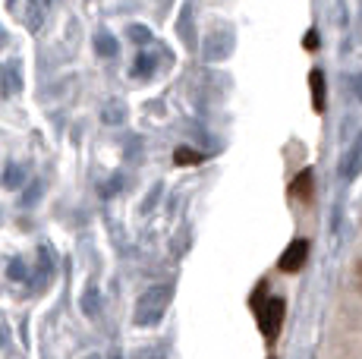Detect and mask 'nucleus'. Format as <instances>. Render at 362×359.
<instances>
[{
	"mask_svg": "<svg viewBox=\"0 0 362 359\" xmlns=\"http://www.w3.org/2000/svg\"><path fill=\"white\" fill-rule=\"evenodd\" d=\"M284 312H287V302H284L281 296H268V300H264V306L255 312L264 337H277V331H281V324H284Z\"/></svg>",
	"mask_w": 362,
	"mask_h": 359,
	"instance_id": "f257e3e1",
	"label": "nucleus"
},
{
	"mask_svg": "<svg viewBox=\"0 0 362 359\" xmlns=\"http://www.w3.org/2000/svg\"><path fill=\"white\" fill-rule=\"evenodd\" d=\"M305 255H309V243H305V240H293V243L284 249L281 259H277V268H281L284 274H296L299 268L305 265Z\"/></svg>",
	"mask_w": 362,
	"mask_h": 359,
	"instance_id": "f03ea898",
	"label": "nucleus"
},
{
	"mask_svg": "<svg viewBox=\"0 0 362 359\" xmlns=\"http://www.w3.org/2000/svg\"><path fill=\"white\" fill-rule=\"evenodd\" d=\"M309 86H312V107H315V114H325V76L312 70Z\"/></svg>",
	"mask_w": 362,
	"mask_h": 359,
	"instance_id": "7ed1b4c3",
	"label": "nucleus"
},
{
	"mask_svg": "<svg viewBox=\"0 0 362 359\" xmlns=\"http://www.w3.org/2000/svg\"><path fill=\"white\" fill-rule=\"evenodd\" d=\"M290 192H293L296 199H303V202H309V199H312V170H303V174L293 180Z\"/></svg>",
	"mask_w": 362,
	"mask_h": 359,
	"instance_id": "20e7f679",
	"label": "nucleus"
},
{
	"mask_svg": "<svg viewBox=\"0 0 362 359\" xmlns=\"http://www.w3.org/2000/svg\"><path fill=\"white\" fill-rule=\"evenodd\" d=\"M173 161L186 167V164H202V155L199 151H192V148H177L173 151Z\"/></svg>",
	"mask_w": 362,
	"mask_h": 359,
	"instance_id": "39448f33",
	"label": "nucleus"
},
{
	"mask_svg": "<svg viewBox=\"0 0 362 359\" xmlns=\"http://www.w3.org/2000/svg\"><path fill=\"white\" fill-rule=\"evenodd\" d=\"M305 47H309V51H315V47H318V38H315V32H309V38H305Z\"/></svg>",
	"mask_w": 362,
	"mask_h": 359,
	"instance_id": "423d86ee",
	"label": "nucleus"
},
{
	"mask_svg": "<svg viewBox=\"0 0 362 359\" xmlns=\"http://www.w3.org/2000/svg\"><path fill=\"white\" fill-rule=\"evenodd\" d=\"M359 287H362V261H359Z\"/></svg>",
	"mask_w": 362,
	"mask_h": 359,
	"instance_id": "0eeeda50",
	"label": "nucleus"
}]
</instances>
